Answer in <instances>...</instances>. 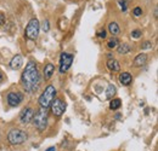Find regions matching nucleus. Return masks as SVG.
I'll use <instances>...</instances> for the list:
<instances>
[{"mask_svg": "<svg viewBox=\"0 0 158 151\" xmlns=\"http://www.w3.org/2000/svg\"><path fill=\"white\" fill-rule=\"evenodd\" d=\"M133 15H134L135 17L142 16V9H141V7H135V9L133 10Z\"/></svg>", "mask_w": 158, "mask_h": 151, "instance_id": "nucleus-21", "label": "nucleus"}, {"mask_svg": "<svg viewBox=\"0 0 158 151\" xmlns=\"http://www.w3.org/2000/svg\"><path fill=\"white\" fill-rule=\"evenodd\" d=\"M118 4H119V6H120V10L122 11H127V9H128V6H127V2L124 1V0H118Z\"/></svg>", "mask_w": 158, "mask_h": 151, "instance_id": "nucleus-22", "label": "nucleus"}, {"mask_svg": "<svg viewBox=\"0 0 158 151\" xmlns=\"http://www.w3.org/2000/svg\"><path fill=\"white\" fill-rule=\"evenodd\" d=\"M140 37H141V32H140V30H133V32H131V38L139 39Z\"/></svg>", "mask_w": 158, "mask_h": 151, "instance_id": "nucleus-23", "label": "nucleus"}, {"mask_svg": "<svg viewBox=\"0 0 158 151\" xmlns=\"http://www.w3.org/2000/svg\"><path fill=\"white\" fill-rule=\"evenodd\" d=\"M107 46H108V48H114V47H117V46H118V40H117V38L111 39V40L108 41Z\"/></svg>", "mask_w": 158, "mask_h": 151, "instance_id": "nucleus-19", "label": "nucleus"}, {"mask_svg": "<svg viewBox=\"0 0 158 151\" xmlns=\"http://www.w3.org/2000/svg\"><path fill=\"white\" fill-rule=\"evenodd\" d=\"M120 105H122V100H120L119 98L112 99L111 103H110V109H111V110H117V109L120 108Z\"/></svg>", "mask_w": 158, "mask_h": 151, "instance_id": "nucleus-17", "label": "nucleus"}, {"mask_svg": "<svg viewBox=\"0 0 158 151\" xmlns=\"http://www.w3.org/2000/svg\"><path fill=\"white\" fill-rule=\"evenodd\" d=\"M116 87L113 86V85H107V91H106V98L107 99H111L113 95H114V93H116Z\"/></svg>", "mask_w": 158, "mask_h": 151, "instance_id": "nucleus-18", "label": "nucleus"}, {"mask_svg": "<svg viewBox=\"0 0 158 151\" xmlns=\"http://www.w3.org/2000/svg\"><path fill=\"white\" fill-rule=\"evenodd\" d=\"M34 110L32 109V108H24L23 110H22V113L20 114V121L22 123H24V125H27V123H29L32 120H33V117H34Z\"/></svg>", "mask_w": 158, "mask_h": 151, "instance_id": "nucleus-9", "label": "nucleus"}, {"mask_svg": "<svg viewBox=\"0 0 158 151\" xmlns=\"http://www.w3.org/2000/svg\"><path fill=\"white\" fill-rule=\"evenodd\" d=\"M50 108H51V113L55 116H61L66 110V103L60 98H55L54 102L51 103Z\"/></svg>", "mask_w": 158, "mask_h": 151, "instance_id": "nucleus-7", "label": "nucleus"}, {"mask_svg": "<svg viewBox=\"0 0 158 151\" xmlns=\"http://www.w3.org/2000/svg\"><path fill=\"white\" fill-rule=\"evenodd\" d=\"M21 82L27 93H34L38 91L40 85V75L37 63H34L33 60L28 62L21 76Z\"/></svg>", "mask_w": 158, "mask_h": 151, "instance_id": "nucleus-1", "label": "nucleus"}, {"mask_svg": "<svg viewBox=\"0 0 158 151\" xmlns=\"http://www.w3.org/2000/svg\"><path fill=\"white\" fill-rule=\"evenodd\" d=\"M48 109H43L40 108L37 111V114H34L33 121H34V126L37 130L39 131H44L48 126Z\"/></svg>", "mask_w": 158, "mask_h": 151, "instance_id": "nucleus-5", "label": "nucleus"}, {"mask_svg": "<svg viewBox=\"0 0 158 151\" xmlns=\"http://www.w3.org/2000/svg\"><path fill=\"white\" fill-rule=\"evenodd\" d=\"M39 30H40V23L37 18H32L27 27H26V30H24V37L29 40H35L39 35Z\"/></svg>", "mask_w": 158, "mask_h": 151, "instance_id": "nucleus-4", "label": "nucleus"}, {"mask_svg": "<svg viewBox=\"0 0 158 151\" xmlns=\"http://www.w3.org/2000/svg\"><path fill=\"white\" fill-rule=\"evenodd\" d=\"M23 64V59H22V56L20 55H16L11 60H10V68L14 69V70H19Z\"/></svg>", "mask_w": 158, "mask_h": 151, "instance_id": "nucleus-10", "label": "nucleus"}, {"mask_svg": "<svg viewBox=\"0 0 158 151\" xmlns=\"http://www.w3.org/2000/svg\"><path fill=\"white\" fill-rule=\"evenodd\" d=\"M54 72H55V67H54V64L48 63V64L45 65V68H44V79H45V80H49V79L52 76Z\"/></svg>", "mask_w": 158, "mask_h": 151, "instance_id": "nucleus-14", "label": "nucleus"}, {"mask_svg": "<svg viewBox=\"0 0 158 151\" xmlns=\"http://www.w3.org/2000/svg\"><path fill=\"white\" fill-rule=\"evenodd\" d=\"M41 28H43V30H44L45 33H48V32L50 30V22H49V19H44Z\"/></svg>", "mask_w": 158, "mask_h": 151, "instance_id": "nucleus-20", "label": "nucleus"}, {"mask_svg": "<svg viewBox=\"0 0 158 151\" xmlns=\"http://www.w3.org/2000/svg\"><path fill=\"white\" fill-rule=\"evenodd\" d=\"M52 150H55V148H49L46 151H52Z\"/></svg>", "mask_w": 158, "mask_h": 151, "instance_id": "nucleus-28", "label": "nucleus"}, {"mask_svg": "<svg viewBox=\"0 0 158 151\" xmlns=\"http://www.w3.org/2000/svg\"><path fill=\"white\" fill-rule=\"evenodd\" d=\"M98 37L101 39H105L106 38V30L105 29H102V30H100L99 33H98Z\"/></svg>", "mask_w": 158, "mask_h": 151, "instance_id": "nucleus-26", "label": "nucleus"}, {"mask_svg": "<svg viewBox=\"0 0 158 151\" xmlns=\"http://www.w3.org/2000/svg\"><path fill=\"white\" fill-rule=\"evenodd\" d=\"M72 63H73V55L63 52L61 55V58H60V73L61 74L66 73L71 68V64Z\"/></svg>", "mask_w": 158, "mask_h": 151, "instance_id": "nucleus-6", "label": "nucleus"}, {"mask_svg": "<svg viewBox=\"0 0 158 151\" xmlns=\"http://www.w3.org/2000/svg\"><path fill=\"white\" fill-rule=\"evenodd\" d=\"M27 133L19 128H14L11 130L7 134V140L10 144L12 145H21L27 140Z\"/></svg>", "mask_w": 158, "mask_h": 151, "instance_id": "nucleus-3", "label": "nucleus"}, {"mask_svg": "<svg viewBox=\"0 0 158 151\" xmlns=\"http://www.w3.org/2000/svg\"><path fill=\"white\" fill-rule=\"evenodd\" d=\"M108 30H110V33H111L112 35H118L119 33H120V28H119L118 23L111 22V23L108 24Z\"/></svg>", "mask_w": 158, "mask_h": 151, "instance_id": "nucleus-15", "label": "nucleus"}, {"mask_svg": "<svg viewBox=\"0 0 158 151\" xmlns=\"http://www.w3.org/2000/svg\"><path fill=\"white\" fill-rule=\"evenodd\" d=\"M107 68L111 72H119L120 70V64H119L118 60H116L114 58H112V59H108L107 60Z\"/></svg>", "mask_w": 158, "mask_h": 151, "instance_id": "nucleus-13", "label": "nucleus"}, {"mask_svg": "<svg viewBox=\"0 0 158 151\" xmlns=\"http://www.w3.org/2000/svg\"><path fill=\"white\" fill-rule=\"evenodd\" d=\"M129 1H130V0H129Z\"/></svg>", "mask_w": 158, "mask_h": 151, "instance_id": "nucleus-29", "label": "nucleus"}, {"mask_svg": "<svg viewBox=\"0 0 158 151\" xmlns=\"http://www.w3.org/2000/svg\"><path fill=\"white\" fill-rule=\"evenodd\" d=\"M117 51H118L119 55H127V53H129V51H130V46H129L128 44H122V45L118 46Z\"/></svg>", "mask_w": 158, "mask_h": 151, "instance_id": "nucleus-16", "label": "nucleus"}, {"mask_svg": "<svg viewBox=\"0 0 158 151\" xmlns=\"http://www.w3.org/2000/svg\"><path fill=\"white\" fill-rule=\"evenodd\" d=\"M119 81H120L122 85H124V86H129V85L131 83V81H133V77H131V75H130V73L124 72V73H122V74L119 75Z\"/></svg>", "mask_w": 158, "mask_h": 151, "instance_id": "nucleus-12", "label": "nucleus"}, {"mask_svg": "<svg viewBox=\"0 0 158 151\" xmlns=\"http://www.w3.org/2000/svg\"><path fill=\"white\" fill-rule=\"evenodd\" d=\"M2 79H4V75H2V73H1V72H0V82H1V81H2Z\"/></svg>", "mask_w": 158, "mask_h": 151, "instance_id": "nucleus-27", "label": "nucleus"}, {"mask_svg": "<svg viewBox=\"0 0 158 151\" xmlns=\"http://www.w3.org/2000/svg\"><path fill=\"white\" fill-rule=\"evenodd\" d=\"M5 22H6V17H5V15H4L2 12H0V25H4V24H5Z\"/></svg>", "mask_w": 158, "mask_h": 151, "instance_id": "nucleus-25", "label": "nucleus"}, {"mask_svg": "<svg viewBox=\"0 0 158 151\" xmlns=\"http://www.w3.org/2000/svg\"><path fill=\"white\" fill-rule=\"evenodd\" d=\"M6 99L10 106H19L23 100V95L21 92H10L6 97Z\"/></svg>", "mask_w": 158, "mask_h": 151, "instance_id": "nucleus-8", "label": "nucleus"}, {"mask_svg": "<svg viewBox=\"0 0 158 151\" xmlns=\"http://www.w3.org/2000/svg\"><path fill=\"white\" fill-rule=\"evenodd\" d=\"M146 62H147V56L145 53H140L134 59V67H136V68L143 67L146 64Z\"/></svg>", "mask_w": 158, "mask_h": 151, "instance_id": "nucleus-11", "label": "nucleus"}, {"mask_svg": "<svg viewBox=\"0 0 158 151\" xmlns=\"http://www.w3.org/2000/svg\"><path fill=\"white\" fill-rule=\"evenodd\" d=\"M152 47V44L150 41H145L142 45H141V48H151Z\"/></svg>", "mask_w": 158, "mask_h": 151, "instance_id": "nucleus-24", "label": "nucleus"}, {"mask_svg": "<svg viewBox=\"0 0 158 151\" xmlns=\"http://www.w3.org/2000/svg\"><path fill=\"white\" fill-rule=\"evenodd\" d=\"M55 97H56V88H55L52 85H49L39 97L40 108H43V109H49L50 105H51V103L54 102Z\"/></svg>", "mask_w": 158, "mask_h": 151, "instance_id": "nucleus-2", "label": "nucleus"}]
</instances>
